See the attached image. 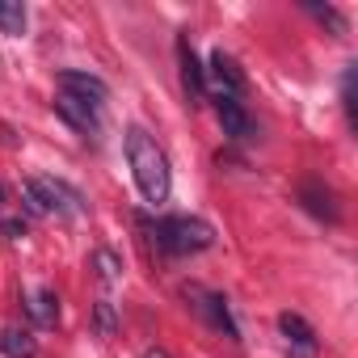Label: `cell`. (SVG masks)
Here are the masks:
<instances>
[{
  "label": "cell",
  "mask_w": 358,
  "mask_h": 358,
  "mask_svg": "<svg viewBox=\"0 0 358 358\" xmlns=\"http://www.w3.org/2000/svg\"><path fill=\"white\" fill-rule=\"evenodd\" d=\"M127 164H131V177H135L143 203H152V207L169 203V194H173V169H169L164 148L143 127L127 131Z\"/></svg>",
  "instance_id": "cell-1"
},
{
  "label": "cell",
  "mask_w": 358,
  "mask_h": 358,
  "mask_svg": "<svg viewBox=\"0 0 358 358\" xmlns=\"http://www.w3.org/2000/svg\"><path fill=\"white\" fill-rule=\"evenodd\" d=\"M152 241L160 253H173V257H190V253H203L215 245V228L199 215H164L156 224H148Z\"/></svg>",
  "instance_id": "cell-2"
},
{
  "label": "cell",
  "mask_w": 358,
  "mask_h": 358,
  "mask_svg": "<svg viewBox=\"0 0 358 358\" xmlns=\"http://www.w3.org/2000/svg\"><path fill=\"white\" fill-rule=\"evenodd\" d=\"M22 199H26V211L30 215H85V199L76 186L59 182V177H30L22 186Z\"/></svg>",
  "instance_id": "cell-3"
},
{
  "label": "cell",
  "mask_w": 358,
  "mask_h": 358,
  "mask_svg": "<svg viewBox=\"0 0 358 358\" xmlns=\"http://www.w3.org/2000/svg\"><path fill=\"white\" fill-rule=\"evenodd\" d=\"M186 299H190V308L215 329V333H224L228 341H241V324L232 320V308H228V299L220 295V291H207V287H186Z\"/></svg>",
  "instance_id": "cell-4"
},
{
  "label": "cell",
  "mask_w": 358,
  "mask_h": 358,
  "mask_svg": "<svg viewBox=\"0 0 358 358\" xmlns=\"http://www.w3.org/2000/svg\"><path fill=\"white\" fill-rule=\"evenodd\" d=\"M215 114H220V127H224L228 139L249 143V139L257 135V122H253V114L245 110L241 97H215Z\"/></svg>",
  "instance_id": "cell-5"
},
{
  "label": "cell",
  "mask_w": 358,
  "mask_h": 358,
  "mask_svg": "<svg viewBox=\"0 0 358 358\" xmlns=\"http://www.w3.org/2000/svg\"><path fill=\"white\" fill-rule=\"evenodd\" d=\"M59 93H68V97H76V101H89V106H106V97H110V85L101 80V76H93V72H76V68H68V72H59Z\"/></svg>",
  "instance_id": "cell-6"
},
{
  "label": "cell",
  "mask_w": 358,
  "mask_h": 358,
  "mask_svg": "<svg viewBox=\"0 0 358 358\" xmlns=\"http://www.w3.org/2000/svg\"><path fill=\"white\" fill-rule=\"evenodd\" d=\"M177 64H182V89H186L190 106H203L207 101V68L199 64V55L186 38H177Z\"/></svg>",
  "instance_id": "cell-7"
},
{
  "label": "cell",
  "mask_w": 358,
  "mask_h": 358,
  "mask_svg": "<svg viewBox=\"0 0 358 358\" xmlns=\"http://www.w3.org/2000/svg\"><path fill=\"white\" fill-rule=\"evenodd\" d=\"M207 85H215V97H241L245 93V72L236 68V59L228 51H211Z\"/></svg>",
  "instance_id": "cell-8"
},
{
  "label": "cell",
  "mask_w": 358,
  "mask_h": 358,
  "mask_svg": "<svg viewBox=\"0 0 358 358\" xmlns=\"http://www.w3.org/2000/svg\"><path fill=\"white\" fill-rule=\"evenodd\" d=\"M299 203H303L308 215H316V220H324V224H337V220H341L337 194H333L324 182H303V186H299Z\"/></svg>",
  "instance_id": "cell-9"
},
{
  "label": "cell",
  "mask_w": 358,
  "mask_h": 358,
  "mask_svg": "<svg viewBox=\"0 0 358 358\" xmlns=\"http://www.w3.org/2000/svg\"><path fill=\"white\" fill-rule=\"evenodd\" d=\"M55 114L68 122V127H76V131H97V122H101V110L97 106H89V101H76V97H68V93H59L55 97Z\"/></svg>",
  "instance_id": "cell-10"
},
{
  "label": "cell",
  "mask_w": 358,
  "mask_h": 358,
  "mask_svg": "<svg viewBox=\"0 0 358 358\" xmlns=\"http://www.w3.org/2000/svg\"><path fill=\"white\" fill-rule=\"evenodd\" d=\"M278 329H282L287 345H295L303 358H312V354H316V329H312L299 312H282V316H278Z\"/></svg>",
  "instance_id": "cell-11"
},
{
  "label": "cell",
  "mask_w": 358,
  "mask_h": 358,
  "mask_svg": "<svg viewBox=\"0 0 358 358\" xmlns=\"http://www.w3.org/2000/svg\"><path fill=\"white\" fill-rule=\"evenodd\" d=\"M26 312H30V320L38 329H55L59 324V295L47 291V287H38V291L26 295Z\"/></svg>",
  "instance_id": "cell-12"
},
{
  "label": "cell",
  "mask_w": 358,
  "mask_h": 358,
  "mask_svg": "<svg viewBox=\"0 0 358 358\" xmlns=\"http://www.w3.org/2000/svg\"><path fill=\"white\" fill-rule=\"evenodd\" d=\"M0 354H5V358H34L38 354V341H34L30 329L9 324V329H0Z\"/></svg>",
  "instance_id": "cell-13"
},
{
  "label": "cell",
  "mask_w": 358,
  "mask_h": 358,
  "mask_svg": "<svg viewBox=\"0 0 358 358\" xmlns=\"http://www.w3.org/2000/svg\"><path fill=\"white\" fill-rule=\"evenodd\" d=\"M89 266L97 270V278H101V282H118V274H122V257H118V253H110V249H97V253L89 257Z\"/></svg>",
  "instance_id": "cell-14"
},
{
  "label": "cell",
  "mask_w": 358,
  "mask_h": 358,
  "mask_svg": "<svg viewBox=\"0 0 358 358\" xmlns=\"http://www.w3.org/2000/svg\"><path fill=\"white\" fill-rule=\"evenodd\" d=\"M0 34H26V9L22 5H0Z\"/></svg>",
  "instance_id": "cell-15"
},
{
  "label": "cell",
  "mask_w": 358,
  "mask_h": 358,
  "mask_svg": "<svg viewBox=\"0 0 358 358\" xmlns=\"http://www.w3.org/2000/svg\"><path fill=\"white\" fill-rule=\"evenodd\" d=\"M93 329H97V337H114V329H118V312H114L110 299L97 303V312H93Z\"/></svg>",
  "instance_id": "cell-16"
},
{
  "label": "cell",
  "mask_w": 358,
  "mask_h": 358,
  "mask_svg": "<svg viewBox=\"0 0 358 358\" xmlns=\"http://www.w3.org/2000/svg\"><path fill=\"white\" fill-rule=\"evenodd\" d=\"M308 13H312L316 22H324V26H329L333 34H345V17H341V13H337L333 5H308Z\"/></svg>",
  "instance_id": "cell-17"
},
{
  "label": "cell",
  "mask_w": 358,
  "mask_h": 358,
  "mask_svg": "<svg viewBox=\"0 0 358 358\" xmlns=\"http://www.w3.org/2000/svg\"><path fill=\"white\" fill-rule=\"evenodd\" d=\"M341 106H345V118L354 127L358 122V114H354V68H345V76H341Z\"/></svg>",
  "instance_id": "cell-18"
},
{
  "label": "cell",
  "mask_w": 358,
  "mask_h": 358,
  "mask_svg": "<svg viewBox=\"0 0 358 358\" xmlns=\"http://www.w3.org/2000/svg\"><path fill=\"white\" fill-rule=\"evenodd\" d=\"M0 236H5V241H22L26 236V220H5V224H0Z\"/></svg>",
  "instance_id": "cell-19"
},
{
  "label": "cell",
  "mask_w": 358,
  "mask_h": 358,
  "mask_svg": "<svg viewBox=\"0 0 358 358\" xmlns=\"http://www.w3.org/2000/svg\"><path fill=\"white\" fill-rule=\"evenodd\" d=\"M143 358H173V354H169V350H160V345H148V350H143Z\"/></svg>",
  "instance_id": "cell-20"
},
{
  "label": "cell",
  "mask_w": 358,
  "mask_h": 358,
  "mask_svg": "<svg viewBox=\"0 0 358 358\" xmlns=\"http://www.w3.org/2000/svg\"><path fill=\"white\" fill-rule=\"evenodd\" d=\"M5 203H9V190H5V186H0V207H5Z\"/></svg>",
  "instance_id": "cell-21"
}]
</instances>
